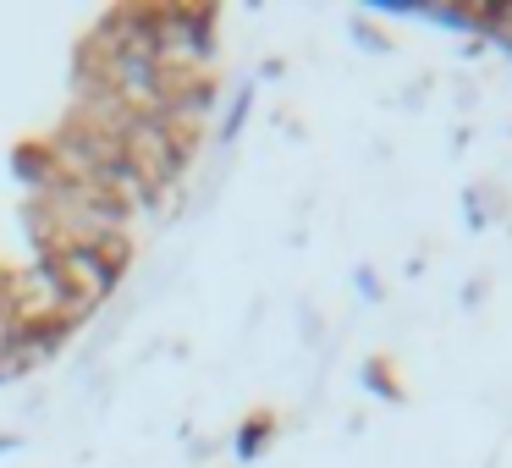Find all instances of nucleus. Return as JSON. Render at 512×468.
<instances>
[{"mask_svg": "<svg viewBox=\"0 0 512 468\" xmlns=\"http://www.w3.org/2000/svg\"><path fill=\"white\" fill-rule=\"evenodd\" d=\"M45 270L56 281L61 303H67V320L78 325L83 314H94L105 303V292L116 287V265H105L94 248H72V254H45Z\"/></svg>", "mask_w": 512, "mask_h": 468, "instance_id": "1", "label": "nucleus"}]
</instances>
